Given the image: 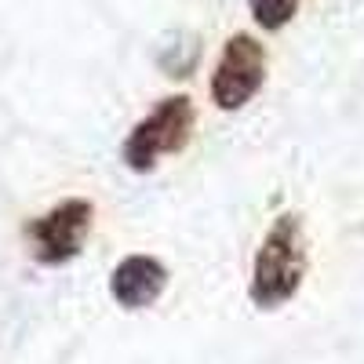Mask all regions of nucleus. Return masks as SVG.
I'll return each instance as SVG.
<instances>
[{
	"label": "nucleus",
	"instance_id": "f03ea898",
	"mask_svg": "<svg viewBox=\"0 0 364 364\" xmlns=\"http://www.w3.org/2000/svg\"><path fill=\"white\" fill-rule=\"evenodd\" d=\"M197 128V109L190 95H168L149 109L139 124L128 132L120 157L135 175H146L161 164V157L182 154L193 139Z\"/></svg>",
	"mask_w": 364,
	"mask_h": 364
},
{
	"label": "nucleus",
	"instance_id": "39448f33",
	"mask_svg": "<svg viewBox=\"0 0 364 364\" xmlns=\"http://www.w3.org/2000/svg\"><path fill=\"white\" fill-rule=\"evenodd\" d=\"M168 288V266L154 255H128L109 273V295L124 310H146L164 295Z\"/></svg>",
	"mask_w": 364,
	"mask_h": 364
},
{
	"label": "nucleus",
	"instance_id": "7ed1b4c3",
	"mask_svg": "<svg viewBox=\"0 0 364 364\" xmlns=\"http://www.w3.org/2000/svg\"><path fill=\"white\" fill-rule=\"evenodd\" d=\"M91 223H95L91 200L70 197L63 204H55L51 211H44L41 219H29L22 237L29 245V255L41 266H66L70 259L80 255L84 240L91 233Z\"/></svg>",
	"mask_w": 364,
	"mask_h": 364
},
{
	"label": "nucleus",
	"instance_id": "423d86ee",
	"mask_svg": "<svg viewBox=\"0 0 364 364\" xmlns=\"http://www.w3.org/2000/svg\"><path fill=\"white\" fill-rule=\"evenodd\" d=\"M248 8H252L255 26L269 29V33H277V29H284L295 18L299 0H248Z\"/></svg>",
	"mask_w": 364,
	"mask_h": 364
},
{
	"label": "nucleus",
	"instance_id": "20e7f679",
	"mask_svg": "<svg viewBox=\"0 0 364 364\" xmlns=\"http://www.w3.org/2000/svg\"><path fill=\"white\" fill-rule=\"evenodd\" d=\"M266 80V48L252 33H233L223 44V55L208 80V95L215 102V109L233 113L240 106H248Z\"/></svg>",
	"mask_w": 364,
	"mask_h": 364
},
{
	"label": "nucleus",
	"instance_id": "f257e3e1",
	"mask_svg": "<svg viewBox=\"0 0 364 364\" xmlns=\"http://www.w3.org/2000/svg\"><path fill=\"white\" fill-rule=\"evenodd\" d=\"M306 281V245H302V223L299 215L284 211L273 219L266 230L262 245L252 262V284L248 299L259 310H281L284 302H291Z\"/></svg>",
	"mask_w": 364,
	"mask_h": 364
}]
</instances>
